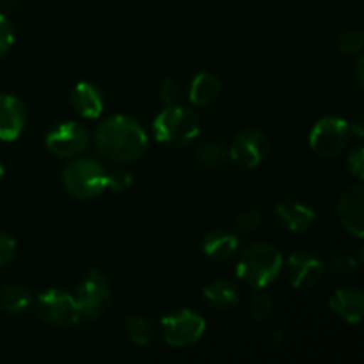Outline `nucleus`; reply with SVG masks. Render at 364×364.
<instances>
[{
  "label": "nucleus",
  "mask_w": 364,
  "mask_h": 364,
  "mask_svg": "<svg viewBox=\"0 0 364 364\" xmlns=\"http://www.w3.org/2000/svg\"><path fill=\"white\" fill-rule=\"evenodd\" d=\"M281 269H283L281 252L272 244L256 242L242 251L235 272L245 284L256 290H263L277 279Z\"/></svg>",
  "instance_id": "nucleus-2"
},
{
  "label": "nucleus",
  "mask_w": 364,
  "mask_h": 364,
  "mask_svg": "<svg viewBox=\"0 0 364 364\" xmlns=\"http://www.w3.org/2000/svg\"><path fill=\"white\" fill-rule=\"evenodd\" d=\"M4 174H6V171H4L2 162H0V183H2V180H4Z\"/></svg>",
  "instance_id": "nucleus-33"
},
{
  "label": "nucleus",
  "mask_w": 364,
  "mask_h": 364,
  "mask_svg": "<svg viewBox=\"0 0 364 364\" xmlns=\"http://www.w3.org/2000/svg\"><path fill=\"white\" fill-rule=\"evenodd\" d=\"M124 334L137 347H146L153 340V327L144 316H130L124 322Z\"/></svg>",
  "instance_id": "nucleus-21"
},
{
  "label": "nucleus",
  "mask_w": 364,
  "mask_h": 364,
  "mask_svg": "<svg viewBox=\"0 0 364 364\" xmlns=\"http://www.w3.org/2000/svg\"><path fill=\"white\" fill-rule=\"evenodd\" d=\"M96 148L116 164L135 162L148 148V134L141 123L128 116H110L96 128Z\"/></svg>",
  "instance_id": "nucleus-1"
},
{
  "label": "nucleus",
  "mask_w": 364,
  "mask_h": 364,
  "mask_svg": "<svg viewBox=\"0 0 364 364\" xmlns=\"http://www.w3.org/2000/svg\"><path fill=\"white\" fill-rule=\"evenodd\" d=\"M348 173L358 181H363L364 178V151L363 148H354L347 156Z\"/></svg>",
  "instance_id": "nucleus-29"
},
{
  "label": "nucleus",
  "mask_w": 364,
  "mask_h": 364,
  "mask_svg": "<svg viewBox=\"0 0 364 364\" xmlns=\"http://www.w3.org/2000/svg\"><path fill=\"white\" fill-rule=\"evenodd\" d=\"M269 151V135L263 130H259V128L249 127L235 135L230 149H228V156L237 166L245 167V169H255L267 159Z\"/></svg>",
  "instance_id": "nucleus-10"
},
{
  "label": "nucleus",
  "mask_w": 364,
  "mask_h": 364,
  "mask_svg": "<svg viewBox=\"0 0 364 364\" xmlns=\"http://www.w3.org/2000/svg\"><path fill=\"white\" fill-rule=\"evenodd\" d=\"M283 265L288 283L299 290L315 288L326 276V263L311 252H295Z\"/></svg>",
  "instance_id": "nucleus-11"
},
{
  "label": "nucleus",
  "mask_w": 364,
  "mask_h": 364,
  "mask_svg": "<svg viewBox=\"0 0 364 364\" xmlns=\"http://www.w3.org/2000/svg\"><path fill=\"white\" fill-rule=\"evenodd\" d=\"M109 171L95 159L77 156L63 171V185L73 198L92 199L107 191Z\"/></svg>",
  "instance_id": "nucleus-4"
},
{
  "label": "nucleus",
  "mask_w": 364,
  "mask_h": 364,
  "mask_svg": "<svg viewBox=\"0 0 364 364\" xmlns=\"http://www.w3.org/2000/svg\"><path fill=\"white\" fill-rule=\"evenodd\" d=\"M274 313V299L265 291H256L249 301V315L255 322L263 323Z\"/></svg>",
  "instance_id": "nucleus-23"
},
{
  "label": "nucleus",
  "mask_w": 364,
  "mask_h": 364,
  "mask_svg": "<svg viewBox=\"0 0 364 364\" xmlns=\"http://www.w3.org/2000/svg\"><path fill=\"white\" fill-rule=\"evenodd\" d=\"M89 144H91V134L84 124L77 123V121L57 124L45 137L46 149L52 155L68 160L84 155Z\"/></svg>",
  "instance_id": "nucleus-9"
},
{
  "label": "nucleus",
  "mask_w": 364,
  "mask_h": 364,
  "mask_svg": "<svg viewBox=\"0 0 364 364\" xmlns=\"http://www.w3.org/2000/svg\"><path fill=\"white\" fill-rule=\"evenodd\" d=\"M160 100L166 105H180L181 100V85L174 78H167L160 85Z\"/></svg>",
  "instance_id": "nucleus-28"
},
{
  "label": "nucleus",
  "mask_w": 364,
  "mask_h": 364,
  "mask_svg": "<svg viewBox=\"0 0 364 364\" xmlns=\"http://www.w3.org/2000/svg\"><path fill=\"white\" fill-rule=\"evenodd\" d=\"M340 223L352 237L363 238L364 235V191L361 185H352L338 199Z\"/></svg>",
  "instance_id": "nucleus-12"
},
{
  "label": "nucleus",
  "mask_w": 364,
  "mask_h": 364,
  "mask_svg": "<svg viewBox=\"0 0 364 364\" xmlns=\"http://www.w3.org/2000/svg\"><path fill=\"white\" fill-rule=\"evenodd\" d=\"M36 313L45 323L60 329L80 322V313L75 297L59 288H50L39 295L36 302Z\"/></svg>",
  "instance_id": "nucleus-7"
},
{
  "label": "nucleus",
  "mask_w": 364,
  "mask_h": 364,
  "mask_svg": "<svg viewBox=\"0 0 364 364\" xmlns=\"http://www.w3.org/2000/svg\"><path fill=\"white\" fill-rule=\"evenodd\" d=\"M363 68H364V59H363V57H359L358 63H355V78H358L359 85H363V80H364Z\"/></svg>",
  "instance_id": "nucleus-32"
},
{
  "label": "nucleus",
  "mask_w": 364,
  "mask_h": 364,
  "mask_svg": "<svg viewBox=\"0 0 364 364\" xmlns=\"http://www.w3.org/2000/svg\"><path fill=\"white\" fill-rule=\"evenodd\" d=\"M27 110L23 102L13 95H0V141L13 142L23 132Z\"/></svg>",
  "instance_id": "nucleus-13"
},
{
  "label": "nucleus",
  "mask_w": 364,
  "mask_h": 364,
  "mask_svg": "<svg viewBox=\"0 0 364 364\" xmlns=\"http://www.w3.org/2000/svg\"><path fill=\"white\" fill-rule=\"evenodd\" d=\"M14 43V32L11 21L0 13V57L6 55Z\"/></svg>",
  "instance_id": "nucleus-30"
},
{
  "label": "nucleus",
  "mask_w": 364,
  "mask_h": 364,
  "mask_svg": "<svg viewBox=\"0 0 364 364\" xmlns=\"http://www.w3.org/2000/svg\"><path fill=\"white\" fill-rule=\"evenodd\" d=\"M352 127L347 119L338 116H326L313 124L309 132V146L320 156H336L348 146Z\"/></svg>",
  "instance_id": "nucleus-6"
},
{
  "label": "nucleus",
  "mask_w": 364,
  "mask_h": 364,
  "mask_svg": "<svg viewBox=\"0 0 364 364\" xmlns=\"http://www.w3.org/2000/svg\"><path fill=\"white\" fill-rule=\"evenodd\" d=\"M32 294L21 284H9L0 291V308L9 315L25 311L31 308Z\"/></svg>",
  "instance_id": "nucleus-20"
},
{
  "label": "nucleus",
  "mask_w": 364,
  "mask_h": 364,
  "mask_svg": "<svg viewBox=\"0 0 364 364\" xmlns=\"http://www.w3.org/2000/svg\"><path fill=\"white\" fill-rule=\"evenodd\" d=\"M201 132L198 114L181 105H166L153 121L155 139L167 146H187Z\"/></svg>",
  "instance_id": "nucleus-3"
},
{
  "label": "nucleus",
  "mask_w": 364,
  "mask_h": 364,
  "mask_svg": "<svg viewBox=\"0 0 364 364\" xmlns=\"http://www.w3.org/2000/svg\"><path fill=\"white\" fill-rule=\"evenodd\" d=\"M276 215L291 233H304L311 230L316 220V212L311 206L295 199H283L276 205Z\"/></svg>",
  "instance_id": "nucleus-14"
},
{
  "label": "nucleus",
  "mask_w": 364,
  "mask_h": 364,
  "mask_svg": "<svg viewBox=\"0 0 364 364\" xmlns=\"http://www.w3.org/2000/svg\"><path fill=\"white\" fill-rule=\"evenodd\" d=\"M220 92H223V84H220L219 77L205 71V73L196 75L194 80L191 82L188 100L196 107H208L219 100Z\"/></svg>",
  "instance_id": "nucleus-18"
},
{
  "label": "nucleus",
  "mask_w": 364,
  "mask_h": 364,
  "mask_svg": "<svg viewBox=\"0 0 364 364\" xmlns=\"http://www.w3.org/2000/svg\"><path fill=\"white\" fill-rule=\"evenodd\" d=\"M331 311L336 313L347 323H359L364 313L363 291L355 287H341L331 295Z\"/></svg>",
  "instance_id": "nucleus-15"
},
{
  "label": "nucleus",
  "mask_w": 364,
  "mask_h": 364,
  "mask_svg": "<svg viewBox=\"0 0 364 364\" xmlns=\"http://www.w3.org/2000/svg\"><path fill=\"white\" fill-rule=\"evenodd\" d=\"M75 301H77L80 318H98L110 302V284L105 274L96 269L89 270L78 283Z\"/></svg>",
  "instance_id": "nucleus-8"
},
{
  "label": "nucleus",
  "mask_w": 364,
  "mask_h": 364,
  "mask_svg": "<svg viewBox=\"0 0 364 364\" xmlns=\"http://www.w3.org/2000/svg\"><path fill=\"white\" fill-rule=\"evenodd\" d=\"M134 183V176L127 169H114L107 173V188L116 194L128 191Z\"/></svg>",
  "instance_id": "nucleus-27"
},
{
  "label": "nucleus",
  "mask_w": 364,
  "mask_h": 364,
  "mask_svg": "<svg viewBox=\"0 0 364 364\" xmlns=\"http://www.w3.org/2000/svg\"><path fill=\"white\" fill-rule=\"evenodd\" d=\"M359 269V262L352 255H336L326 263V274L333 277H348Z\"/></svg>",
  "instance_id": "nucleus-24"
},
{
  "label": "nucleus",
  "mask_w": 364,
  "mask_h": 364,
  "mask_svg": "<svg viewBox=\"0 0 364 364\" xmlns=\"http://www.w3.org/2000/svg\"><path fill=\"white\" fill-rule=\"evenodd\" d=\"M240 291L237 284L228 279H215L203 288V297L212 308L215 309H231L240 301Z\"/></svg>",
  "instance_id": "nucleus-19"
},
{
  "label": "nucleus",
  "mask_w": 364,
  "mask_h": 364,
  "mask_svg": "<svg viewBox=\"0 0 364 364\" xmlns=\"http://www.w3.org/2000/svg\"><path fill=\"white\" fill-rule=\"evenodd\" d=\"M71 107L85 119H98L105 109V98L95 84L78 82L71 91Z\"/></svg>",
  "instance_id": "nucleus-16"
},
{
  "label": "nucleus",
  "mask_w": 364,
  "mask_h": 364,
  "mask_svg": "<svg viewBox=\"0 0 364 364\" xmlns=\"http://www.w3.org/2000/svg\"><path fill=\"white\" fill-rule=\"evenodd\" d=\"M196 156H198L199 164H203L205 167H219L226 160L228 149L223 144H219V142L208 141L198 146Z\"/></svg>",
  "instance_id": "nucleus-22"
},
{
  "label": "nucleus",
  "mask_w": 364,
  "mask_h": 364,
  "mask_svg": "<svg viewBox=\"0 0 364 364\" xmlns=\"http://www.w3.org/2000/svg\"><path fill=\"white\" fill-rule=\"evenodd\" d=\"M16 255V242L13 237L0 233V269L6 267Z\"/></svg>",
  "instance_id": "nucleus-31"
},
{
  "label": "nucleus",
  "mask_w": 364,
  "mask_h": 364,
  "mask_svg": "<svg viewBox=\"0 0 364 364\" xmlns=\"http://www.w3.org/2000/svg\"><path fill=\"white\" fill-rule=\"evenodd\" d=\"M263 226V215L258 210H245L235 219V230L238 233H255Z\"/></svg>",
  "instance_id": "nucleus-26"
},
{
  "label": "nucleus",
  "mask_w": 364,
  "mask_h": 364,
  "mask_svg": "<svg viewBox=\"0 0 364 364\" xmlns=\"http://www.w3.org/2000/svg\"><path fill=\"white\" fill-rule=\"evenodd\" d=\"M160 331L167 345L176 348L198 343L206 331V322L199 313L187 308L171 311L160 320Z\"/></svg>",
  "instance_id": "nucleus-5"
},
{
  "label": "nucleus",
  "mask_w": 364,
  "mask_h": 364,
  "mask_svg": "<svg viewBox=\"0 0 364 364\" xmlns=\"http://www.w3.org/2000/svg\"><path fill=\"white\" fill-rule=\"evenodd\" d=\"M201 249L203 255L208 259H212V262H228V259H231L237 255L238 238L237 235L230 233L226 230H213L205 235Z\"/></svg>",
  "instance_id": "nucleus-17"
},
{
  "label": "nucleus",
  "mask_w": 364,
  "mask_h": 364,
  "mask_svg": "<svg viewBox=\"0 0 364 364\" xmlns=\"http://www.w3.org/2000/svg\"><path fill=\"white\" fill-rule=\"evenodd\" d=\"M363 43H364V36L359 28H347V31H343L340 36H338L336 46L341 53L352 55V53L361 52Z\"/></svg>",
  "instance_id": "nucleus-25"
}]
</instances>
